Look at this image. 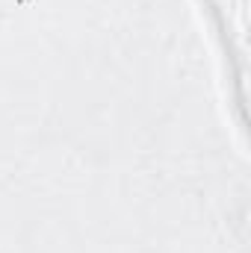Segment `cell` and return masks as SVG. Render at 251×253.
<instances>
[{
    "instance_id": "6da1fadb",
    "label": "cell",
    "mask_w": 251,
    "mask_h": 253,
    "mask_svg": "<svg viewBox=\"0 0 251 253\" xmlns=\"http://www.w3.org/2000/svg\"><path fill=\"white\" fill-rule=\"evenodd\" d=\"M216 27L225 39V47L243 62L246 59V30H249V0H204Z\"/></svg>"
}]
</instances>
